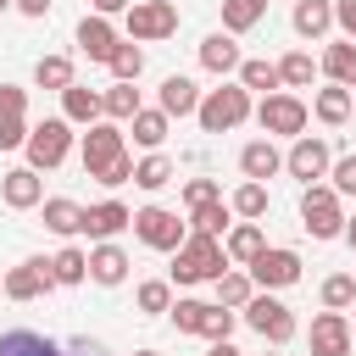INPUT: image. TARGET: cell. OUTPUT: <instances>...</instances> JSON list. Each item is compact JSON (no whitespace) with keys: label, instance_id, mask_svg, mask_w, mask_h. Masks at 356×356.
I'll use <instances>...</instances> for the list:
<instances>
[{"label":"cell","instance_id":"6da1fadb","mask_svg":"<svg viewBox=\"0 0 356 356\" xmlns=\"http://www.w3.org/2000/svg\"><path fill=\"white\" fill-rule=\"evenodd\" d=\"M222 267H234V261H228L222 239H211V234H184V245L172 250V284H211Z\"/></svg>","mask_w":356,"mask_h":356},{"label":"cell","instance_id":"7a4b0ae2","mask_svg":"<svg viewBox=\"0 0 356 356\" xmlns=\"http://www.w3.org/2000/svg\"><path fill=\"white\" fill-rule=\"evenodd\" d=\"M250 111H256V106H250V89H245V83H222V89H206V95H200L195 122H200L206 134H228V128H239Z\"/></svg>","mask_w":356,"mask_h":356},{"label":"cell","instance_id":"3957f363","mask_svg":"<svg viewBox=\"0 0 356 356\" xmlns=\"http://www.w3.org/2000/svg\"><path fill=\"white\" fill-rule=\"evenodd\" d=\"M256 122H261L267 139H273V134H278V139H300L306 122H312V106H306L300 95H289V89H273V95H261Z\"/></svg>","mask_w":356,"mask_h":356},{"label":"cell","instance_id":"277c9868","mask_svg":"<svg viewBox=\"0 0 356 356\" xmlns=\"http://www.w3.org/2000/svg\"><path fill=\"white\" fill-rule=\"evenodd\" d=\"M239 312H245V323H250V328H256L267 345H289V339H295V328H300V323H295V312H289V306H284L273 289H256V295H250Z\"/></svg>","mask_w":356,"mask_h":356},{"label":"cell","instance_id":"5b68a950","mask_svg":"<svg viewBox=\"0 0 356 356\" xmlns=\"http://www.w3.org/2000/svg\"><path fill=\"white\" fill-rule=\"evenodd\" d=\"M22 150H28V167H33V172L61 167V161H67V150H72V122H67V117H44L39 128H28Z\"/></svg>","mask_w":356,"mask_h":356},{"label":"cell","instance_id":"8992f818","mask_svg":"<svg viewBox=\"0 0 356 356\" xmlns=\"http://www.w3.org/2000/svg\"><path fill=\"white\" fill-rule=\"evenodd\" d=\"M122 22H128V39L134 44H156V39H172L178 33V6L172 0H134L122 11Z\"/></svg>","mask_w":356,"mask_h":356},{"label":"cell","instance_id":"52a82bcc","mask_svg":"<svg viewBox=\"0 0 356 356\" xmlns=\"http://www.w3.org/2000/svg\"><path fill=\"white\" fill-rule=\"evenodd\" d=\"M300 222H306L312 239H339V234H345V206H339V195H334L328 184H306V195H300Z\"/></svg>","mask_w":356,"mask_h":356},{"label":"cell","instance_id":"ba28073f","mask_svg":"<svg viewBox=\"0 0 356 356\" xmlns=\"http://www.w3.org/2000/svg\"><path fill=\"white\" fill-rule=\"evenodd\" d=\"M128 228L139 234V245H150V250H167V256H172V250L184 245V234H189V222H178V211H167V206H139Z\"/></svg>","mask_w":356,"mask_h":356},{"label":"cell","instance_id":"9c48e42d","mask_svg":"<svg viewBox=\"0 0 356 356\" xmlns=\"http://www.w3.org/2000/svg\"><path fill=\"white\" fill-rule=\"evenodd\" d=\"M128 145H122V128L106 117V122H89L83 128V145H78V156H83V178H95L100 167H111L117 156H122Z\"/></svg>","mask_w":356,"mask_h":356},{"label":"cell","instance_id":"30bf717a","mask_svg":"<svg viewBox=\"0 0 356 356\" xmlns=\"http://www.w3.org/2000/svg\"><path fill=\"white\" fill-rule=\"evenodd\" d=\"M300 278V256L289 245H261V256L250 261V284L256 289H289Z\"/></svg>","mask_w":356,"mask_h":356},{"label":"cell","instance_id":"8fae6325","mask_svg":"<svg viewBox=\"0 0 356 356\" xmlns=\"http://www.w3.org/2000/svg\"><path fill=\"white\" fill-rule=\"evenodd\" d=\"M328 167H334V156H328V145H323L317 134H300V139L289 145V156H284V172H289V178H300V184L328 178Z\"/></svg>","mask_w":356,"mask_h":356},{"label":"cell","instance_id":"7c38bea8","mask_svg":"<svg viewBox=\"0 0 356 356\" xmlns=\"http://www.w3.org/2000/svg\"><path fill=\"white\" fill-rule=\"evenodd\" d=\"M0 289H6L11 300H39L44 289H56V273H50L44 256H28V261H17V267L0 278Z\"/></svg>","mask_w":356,"mask_h":356},{"label":"cell","instance_id":"4fadbf2b","mask_svg":"<svg viewBox=\"0 0 356 356\" xmlns=\"http://www.w3.org/2000/svg\"><path fill=\"white\" fill-rule=\"evenodd\" d=\"M350 345H356V334H350V317L323 306V312L312 317V356H350Z\"/></svg>","mask_w":356,"mask_h":356},{"label":"cell","instance_id":"5bb4252c","mask_svg":"<svg viewBox=\"0 0 356 356\" xmlns=\"http://www.w3.org/2000/svg\"><path fill=\"white\" fill-rule=\"evenodd\" d=\"M28 139V89L0 83V150H22Z\"/></svg>","mask_w":356,"mask_h":356},{"label":"cell","instance_id":"9a60e30c","mask_svg":"<svg viewBox=\"0 0 356 356\" xmlns=\"http://www.w3.org/2000/svg\"><path fill=\"white\" fill-rule=\"evenodd\" d=\"M0 200H6L11 211H33V206L44 200V178H39L33 167H11V172L0 178Z\"/></svg>","mask_w":356,"mask_h":356},{"label":"cell","instance_id":"2e32d148","mask_svg":"<svg viewBox=\"0 0 356 356\" xmlns=\"http://www.w3.org/2000/svg\"><path fill=\"white\" fill-rule=\"evenodd\" d=\"M122 39H117V28H111V17H100V11H89L83 22H78V50L89 56V61H111V50H117Z\"/></svg>","mask_w":356,"mask_h":356},{"label":"cell","instance_id":"e0dca14e","mask_svg":"<svg viewBox=\"0 0 356 356\" xmlns=\"http://www.w3.org/2000/svg\"><path fill=\"white\" fill-rule=\"evenodd\" d=\"M128 222H134V211H128L122 200H95V206H83V234H89V239H117Z\"/></svg>","mask_w":356,"mask_h":356},{"label":"cell","instance_id":"ac0fdd59","mask_svg":"<svg viewBox=\"0 0 356 356\" xmlns=\"http://www.w3.org/2000/svg\"><path fill=\"white\" fill-rule=\"evenodd\" d=\"M239 172H245V178H256V184L278 178V172H284V156H278V145H273V139H250V145L239 150Z\"/></svg>","mask_w":356,"mask_h":356},{"label":"cell","instance_id":"d6986e66","mask_svg":"<svg viewBox=\"0 0 356 356\" xmlns=\"http://www.w3.org/2000/svg\"><path fill=\"white\" fill-rule=\"evenodd\" d=\"M128 267H134V261H128V250H122V245H111V239H100V245L89 250V278H95V284H106V289H111V284H122V278H128Z\"/></svg>","mask_w":356,"mask_h":356},{"label":"cell","instance_id":"ffe728a7","mask_svg":"<svg viewBox=\"0 0 356 356\" xmlns=\"http://www.w3.org/2000/svg\"><path fill=\"white\" fill-rule=\"evenodd\" d=\"M239 61H245V56H239V44H234L228 28L200 39V67H206V72H222V78H228V72H239Z\"/></svg>","mask_w":356,"mask_h":356},{"label":"cell","instance_id":"44dd1931","mask_svg":"<svg viewBox=\"0 0 356 356\" xmlns=\"http://www.w3.org/2000/svg\"><path fill=\"white\" fill-rule=\"evenodd\" d=\"M156 106H161L167 117H195V106H200V89H195V78H184V72L161 78V95H156Z\"/></svg>","mask_w":356,"mask_h":356},{"label":"cell","instance_id":"7402d4cb","mask_svg":"<svg viewBox=\"0 0 356 356\" xmlns=\"http://www.w3.org/2000/svg\"><path fill=\"white\" fill-rule=\"evenodd\" d=\"M128 128H134V145H139V150H161V145H167L172 117H167L161 106H139V111L128 117Z\"/></svg>","mask_w":356,"mask_h":356},{"label":"cell","instance_id":"603a6c76","mask_svg":"<svg viewBox=\"0 0 356 356\" xmlns=\"http://www.w3.org/2000/svg\"><path fill=\"white\" fill-rule=\"evenodd\" d=\"M261 245H267L261 222H234V228L222 234V250H228V261H234V267H250V261L261 256Z\"/></svg>","mask_w":356,"mask_h":356},{"label":"cell","instance_id":"cb8c5ba5","mask_svg":"<svg viewBox=\"0 0 356 356\" xmlns=\"http://www.w3.org/2000/svg\"><path fill=\"white\" fill-rule=\"evenodd\" d=\"M61 117L72 122V128H89V122H100V95L95 89H83L78 78L61 89Z\"/></svg>","mask_w":356,"mask_h":356},{"label":"cell","instance_id":"d4e9b609","mask_svg":"<svg viewBox=\"0 0 356 356\" xmlns=\"http://www.w3.org/2000/svg\"><path fill=\"white\" fill-rule=\"evenodd\" d=\"M350 111H356V89H339V83L317 89V100H312V117H317V122H328V128H339Z\"/></svg>","mask_w":356,"mask_h":356},{"label":"cell","instance_id":"484cf974","mask_svg":"<svg viewBox=\"0 0 356 356\" xmlns=\"http://www.w3.org/2000/svg\"><path fill=\"white\" fill-rule=\"evenodd\" d=\"M39 206H44V228H50V234H61V239L83 234V206H78V200L50 195V200H39Z\"/></svg>","mask_w":356,"mask_h":356},{"label":"cell","instance_id":"4316f807","mask_svg":"<svg viewBox=\"0 0 356 356\" xmlns=\"http://www.w3.org/2000/svg\"><path fill=\"white\" fill-rule=\"evenodd\" d=\"M295 33L300 39H323L328 28H334V0H295Z\"/></svg>","mask_w":356,"mask_h":356},{"label":"cell","instance_id":"83f0119b","mask_svg":"<svg viewBox=\"0 0 356 356\" xmlns=\"http://www.w3.org/2000/svg\"><path fill=\"white\" fill-rule=\"evenodd\" d=\"M317 67L328 72V83L356 89V44H350V39H334V44L323 50V61H317Z\"/></svg>","mask_w":356,"mask_h":356},{"label":"cell","instance_id":"f1b7e54d","mask_svg":"<svg viewBox=\"0 0 356 356\" xmlns=\"http://www.w3.org/2000/svg\"><path fill=\"white\" fill-rule=\"evenodd\" d=\"M0 356H61V345L50 334H33V328H6L0 334Z\"/></svg>","mask_w":356,"mask_h":356},{"label":"cell","instance_id":"f546056e","mask_svg":"<svg viewBox=\"0 0 356 356\" xmlns=\"http://www.w3.org/2000/svg\"><path fill=\"white\" fill-rule=\"evenodd\" d=\"M228 222H234V206H228V200H206V206L189 211V234H211V239H222Z\"/></svg>","mask_w":356,"mask_h":356},{"label":"cell","instance_id":"4dcf8cb0","mask_svg":"<svg viewBox=\"0 0 356 356\" xmlns=\"http://www.w3.org/2000/svg\"><path fill=\"white\" fill-rule=\"evenodd\" d=\"M211 289H217V306H245L250 295H256V284H250V273H239V267H222L217 278H211Z\"/></svg>","mask_w":356,"mask_h":356},{"label":"cell","instance_id":"1f68e13d","mask_svg":"<svg viewBox=\"0 0 356 356\" xmlns=\"http://www.w3.org/2000/svg\"><path fill=\"white\" fill-rule=\"evenodd\" d=\"M317 61H312V50H289L284 61H278V78H284V89H312L317 83Z\"/></svg>","mask_w":356,"mask_h":356},{"label":"cell","instance_id":"d6a6232c","mask_svg":"<svg viewBox=\"0 0 356 356\" xmlns=\"http://www.w3.org/2000/svg\"><path fill=\"white\" fill-rule=\"evenodd\" d=\"M239 83L256 95H273V89H284V78H278V61H261V56H250V61H239Z\"/></svg>","mask_w":356,"mask_h":356},{"label":"cell","instance_id":"836d02e7","mask_svg":"<svg viewBox=\"0 0 356 356\" xmlns=\"http://www.w3.org/2000/svg\"><path fill=\"white\" fill-rule=\"evenodd\" d=\"M134 184H139V189H150V195H156V189H167V184H172V161H167L161 150L139 156V161H134Z\"/></svg>","mask_w":356,"mask_h":356},{"label":"cell","instance_id":"e575fe53","mask_svg":"<svg viewBox=\"0 0 356 356\" xmlns=\"http://www.w3.org/2000/svg\"><path fill=\"white\" fill-rule=\"evenodd\" d=\"M267 17V0H222V28L228 33H250Z\"/></svg>","mask_w":356,"mask_h":356},{"label":"cell","instance_id":"d590c367","mask_svg":"<svg viewBox=\"0 0 356 356\" xmlns=\"http://www.w3.org/2000/svg\"><path fill=\"white\" fill-rule=\"evenodd\" d=\"M139 111V89L134 83H111L106 95H100V117H111V122H128Z\"/></svg>","mask_w":356,"mask_h":356},{"label":"cell","instance_id":"8d00e7d4","mask_svg":"<svg viewBox=\"0 0 356 356\" xmlns=\"http://www.w3.org/2000/svg\"><path fill=\"white\" fill-rule=\"evenodd\" d=\"M234 217H245V222H256V217H267V184H256V178H245L239 189H234Z\"/></svg>","mask_w":356,"mask_h":356},{"label":"cell","instance_id":"74e56055","mask_svg":"<svg viewBox=\"0 0 356 356\" xmlns=\"http://www.w3.org/2000/svg\"><path fill=\"white\" fill-rule=\"evenodd\" d=\"M50 273H56V284H83L89 278V250H78V245L56 250L50 256Z\"/></svg>","mask_w":356,"mask_h":356},{"label":"cell","instance_id":"f35d334b","mask_svg":"<svg viewBox=\"0 0 356 356\" xmlns=\"http://www.w3.org/2000/svg\"><path fill=\"white\" fill-rule=\"evenodd\" d=\"M33 83L61 95V89L72 83V61H67V56H39V61H33Z\"/></svg>","mask_w":356,"mask_h":356},{"label":"cell","instance_id":"ab89813d","mask_svg":"<svg viewBox=\"0 0 356 356\" xmlns=\"http://www.w3.org/2000/svg\"><path fill=\"white\" fill-rule=\"evenodd\" d=\"M134 300H139L145 317H161V312L172 306V284H167V278H145V284L134 289Z\"/></svg>","mask_w":356,"mask_h":356},{"label":"cell","instance_id":"60d3db41","mask_svg":"<svg viewBox=\"0 0 356 356\" xmlns=\"http://www.w3.org/2000/svg\"><path fill=\"white\" fill-rule=\"evenodd\" d=\"M106 67H111V78H117V83H134V78L145 72V50H139V44H117Z\"/></svg>","mask_w":356,"mask_h":356},{"label":"cell","instance_id":"b9f144b4","mask_svg":"<svg viewBox=\"0 0 356 356\" xmlns=\"http://www.w3.org/2000/svg\"><path fill=\"white\" fill-rule=\"evenodd\" d=\"M350 300H356V273L323 278V306H328V312H350Z\"/></svg>","mask_w":356,"mask_h":356},{"label":"cell","instance_id":"7bdbcfd3","mask_svg":"<svg viewBox=\"0 0 356 356\" xmlns=\"http://www.w3.org/2000/svg\"><path fill=\"white\" fill-rule=\"evenodd\" d=\"M234 323H239V312L211 300V306H206V317H200V339H228V334H234Z\"/></svg>","mask_w":356,"mask_h":356},{"label":"cell","instance_id":"ee69618b","mask_svg":"<svg viewBox=\"0 0 356 356\" xmlns=\"http://www.w3.org/2000/svg\"><path fill=\"white\" fill-rule=\"evenodd\" d=\"M206 306L211 300H189V295H178L167 312H172V323H178V334H200V317H206Z\"/></svg>","mask_w":356,"mask_h":356},{"label":"cell","instance_id":"f6af8a7d","mask_svg":"<svg viewBox=\"0 0 356 356\" xmlns=\"http://www.w3.org/2000/svg\"><path fill=\"white\" fill-rule=\"evenodd\" d=\"M328 178H334L328 189H334L339 200H345V195H356V156H339V161L328 167Z\"/></svg>","mask_w":356,"mask_h":356},{"label":"cell","instance_id":"bcb514c9","mask_svg":"<svg viewBox=\"0 0 356 356\" xmlns=\"http://www.w3.org/2000/svg\"><path fill=\"white\" fill-rule=\"evenodd\" d=\"M206 200H222L217 178H189V184H184V206L195 211V206H206Z\"/></svg>","mask_w":356,"mask_h":356},{"label":"cell","instance_id":"7dc6e473","mask_svg":"<svg viewBox=\"0 0 356 356\" xmlns=\"http://www.w3.org/2000/svg\"><path fill=\"white\" fill-rule=\"evenodd\" d=\"M95 178H100V184H106V189H117V184H128V178H134V156H128V150H122V156H117V161H111V167H100V172H95Z\"/></svg>","mask_w":356,"mask_h":356},{"label":"cell","instance_id":"c3c4849f","mask_svg":"<svg viewBox=\"0 0 356 356\" xmlns=\"http://www.w3.org/2000/svg\"><path fill=\"white\" fill-rule=\"evenodd\" d=\"M61 356H111V350H106L100 339H89V334H78V339H67V345H61Z\"/></svg>","mask_w":356,"mask_h":356},{"label":"cell","instance_id":"681fc988","mask_svg":"<svg viewBox=\"0 0 356 356\" xmlns=\"http://www.w3.org/2000/svg\"><path fill=\"white\" fill-rule=\"evenodd\" d=\"M334 22L345 28V39H356V0H334Z\"/></svg>","mask_w":356,"mask_h":356},{"label":"cell","instance_id":"f907efd6","mask_svg":"<svg viewBox=\"0 0 356 356\" xmlns=\"http://www.w3.org/2000/svg\"><path fill=\"white\" fill-rule=\"evenodd\" d=\"M22 17H50V0H11Z\"/></svg>","mask_w":356,"mask_h":356},{"label":"cell","instance_id":"816d5d0a","mask_svg":"<svg viewBox=\"0 0 356 356\" xmlns=\"http://www.w3.org/2000/svg\"><path fill=\"white\" fill-rule=\"evenodd\" d=\"M89 6H95V11H100V17H117V11H128V6H134V0H89Z\"/></svg>","mask_w":356,"mask_h":356},{"label":"cell","instance_id":"f5cc1de1","mask_svg":"<svg viewBox=\"0 0 356 356\" xmlns=\"http://www.w3.org/2000/svg\"><path fill=\"white\" fill-rule=\"evenodd\" d=\"M211 356H239V350H234L228 339H211Z\"/></svg>","mask_w":356,"mask_h":356},{"label":"cell","instance_id":"db71d44e","mask_svg":"<svg viewBox=\"0 0 356 356\" xmlns=\"http://www.w3.org/2000/svg\"><path fill=\"white\" fill-rule=\"evenodd\" d=\"M345 245L356 250V217H345Z\"/></svg>","mask_w":356,"mask_h":356},{"label":"cell","instance_id":"11a10c76","mask_svg":"<svg viewBox=\"0 0 356 356\" xmlns=\"http://www.w3.org/2000/svg\"><path fill=\"white\" fill-rule=\"evenodd\" d=\"M345 317H350V334H356V300H350V312H345Z\"/></svg>","mask_w":356,"mask_h":356},{"label":"cell","instance_id":"9f6ffc18","mask_svg":"<svg viewBox=\"0 0 356 356\" xmlns=\"http://www.w3.org/2000/svg\"><path fill=\"white\" fill-rule=\"evenodd\" d=\"M134 356H161V350H134Z\"/></svg>","mask_w":356,"mask_h":356},{"label":"cell","instance_id":"6f0895ef","mask_svg":"<svg viewBox=\"0 0 356 356\" xmlns=\"http://www.w3.org/2000/svg\"><path fill=\"white\" fill-rule=\"evenodd\" d=\"M0 11H11V0H0Z\"/></svg>","mask_w":356,"mask_h":356},{"label":"cell","instance_id":"680465c9","mask_svg":"<svg viewBox=\"0 0 356 356\" xmlns=\"http://www.w3.org/2000/svg\"><path fill=\"white\" fill-rule=\"evenodd\" d=\"M267 356H278V345H273V350H267Z\"/></svg>","mask_w":356,"mask_h":356}]
</instances>
